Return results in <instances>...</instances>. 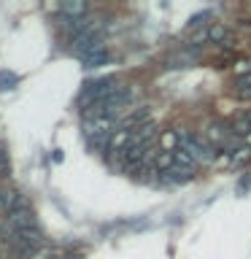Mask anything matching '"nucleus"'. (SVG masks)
<instances>
[{
  "instance_id": "obj_2",
  "label": "nucleus",
  "mask_w": 251,
  "mask_h": 259,
  "mask_svg": "<svg viewBox=\"0 0 251 259\" xmlns=\"http://www.w3.org/2000/svg\"><path fill=\"white\" fill-rule=\"evenodd\" d=\"M27 227H35V219H32V210L27 202H22L16 210L8 213V232H19V230H27Z\"/></svg>"
},
{
  "instance_id": "obj_9",
  "label": "nucleus",
  "mask_w": 251,
  "mask_h": 259,
  "mask_svg": "<svg viewBox=\"0 0 251 259\" xmlns=\"http://www.w3.org/2000/svg\"><path fill=\"white\" fill-rule=\"evenodd\" d=\"M16 84H19V78L14 76V73H6V70H0V89H14Z\"/></svg>"
},
{
  "instance_id": "obj_4",
  "label": "nucleus",
  "mask_w": 251,
  "mask_h": 259,
  "mask_svg": "<svg viewBox=\"0 0 251 259\" xmlns=\"http://www.w3.org/2000/svg\"><path fill=\"white\" fill-rule=\"evenodd\" d=\"M159 181H168V184H186L194 178V167H184V165H176L173 170L168 173H157Z\"/></svg>"
},
{
  "instance_id": "obj_1",
  "label": "nucleus",
  "mask_w": 251,
  "mask_h": 259,
  "mask_svg": "<svg viewBox=\"0 0 251 259\" xmlns=\"http://www.w3.org/2000/svg\"><path fill=\"white\" fill-rule=\"evenodd\" d=\"M116 87H119V84H116L113 78H95V81H87L84 89H81V95H78V108L89 113V111L95 108V105H100Z\"/></svg>"
},
{
  "instance_id": "obj_3",
  "label": "nucleus",
  "mask_w": 251,
  "mask_h": 259,
  "mask_svg": "<svg viewBox=\"0 0 251 259\" xmlns=\"http://www.w3.org/2000/svg\"><path fill=\"white\" fill-rule=\"evenodd\" d=\"M103 38L97 35V32H92V35H87V38H81V40H76L73 44V52H76L81 60H87V57H92V54H97V52H103Z\"/></svg>"
},
{
  "instance_id": "obj_10",
  "label": "nucleus",
  "mask_w": 251,
  "mask_h": 259,
  "mask_svg": "<svg viewBox=\"0 0 251 259\" xmlns=\"http://www.w3.org/2000/svg\"><path fill=\"white\" fill-rule=\"evenodd\" d=\"M8 173V151L0 146V176H6Z\"/></svg>"
},
{
  "instance_id": "obj_8",
  "label": "nucleus",
  "mask_w": 251,
  "mask_h": 259,
  "mask_svg": "<svg viewBox=\"0 0 251 259\" xmlns=\"http://www.w3.org/2000/svg\"><path fill=\"white\" fill-rule=\"evenodd\" d=\"M108 60H111V54L103 49V52H97V54H92V57H87L84 65H87V68H100V65H105Z\"/></svg>"
},
{
  "instance_id": "obj_7",
  "label": "nucleus",
  "mask_w": 251,
  "mask_h": 259,
  "mask_svg": "<svg viewBox=\"0 0 251 259\" xmlns=\"http://www.w3.org/2000/svg\"><path fill=\"white\" fill-rule=\"evenodd\" d=\"M235 87H238V95H240V97H251V73H243V76H238Z\"/></svg>"
},
{
  "instance_id": "obj_5",
  "label": "nucleus",
  "mask_w": 251,
  "mask_h": 259,
  "mask_svg": "<svg viewBox=\"0 0 251 259\" xmlns=\"http://www.w3.org/2000/svg\"><path fill=\"white\" fill-rule=\"evenodd\" d=\"M208 40H214V44H224V40H230V32L222 22H214L208 27Z\"/></svg>"
},
{
  "instance_id": "obj_6",
  "label": "nucleus",
  "mask_w": 251,
  "mask_h": 259,
  "mask_svg": "<svg viewBox=\"0 0 251 259\" xmlns=\"http://www.w3.org/2000/svg\"><path fill=\"white\" fill-rule=\"evenodd\" d=\"M232 133H238V135H248L251 133V111H246L243 116L235 119V124H232Z\"/></svg>"
}]
</instances>
